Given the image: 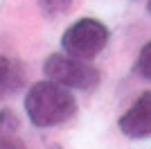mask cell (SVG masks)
<instances>
[{"mask_svg": "<svg viewBox=\"0 0 151 149\" xmlns=\"http://www.w3.org/2000/svg\"><path fill=\"white\" fill-rule=\"evenodd\" d=\"M25 86V70L16 59L0 56V102L12 97Z\"/></svg>", "mask_w": 151, "mask_h": 149, "instance_id": "5", "label": "cell"}, {"mask_svg": "<svg viewBox=\"0 0 151 149\" xmlns=\"http://www.w3.org/2000/svg\"><path fill=\"white\" fill-rule=\"evenodd\" d=\"M111 32L97 18H79L72 23L61 36V50L79 59H95L108 45Z\"/></svg>", "mask_w": 151, "mask_h": 149, "instance_id": "3", "label": "cell"}, {"mask_svg": "<svg viewBox=\"0 0 151 149\" xmlns=\"http://www.w3.org/2000/svg\"><path fill=\"white\" fill-rule=\"evenodd\" d=\"M133 70L142 77V79L151 81V41L149 43L142 45V50H140L138 59H135V66H133Z\"/></svg>", "mask_w": 151, "mask_h": 149, "instance_id": "8", "label": "cell"}, {"mask_svg": "<svg viewBox=\"0 0 151 149\" xmlns=\"http://www.w3.org/2000/svg\"><path fill=\"white\" fill-rule=\"evenodd\" d=\"M0 147H23L18 138V118L9 108L0 111Z\"/></svg>", "mask_w": 151, "mask_h": 149, "instance_id": "6", "label": "cell"}, {"mask_svg": "<svg viewBox=\"0 0 151 149\" xmlns=\"http://www.w3.org/2000/svg\"><path fill=\"white\" fill-rule=\"evenodd\" d=\"M25 113L38 129L61 127L77 113V99L68 86L59 81H38L25 95Z\"/></svg>", "mask_w": 151, "mask_h": 149, "instance_id": "1", "label": "cell"}, {"mask_svg": "<svg viewBox=\"0 0 151 149\" xmlns=\"http://www.w3.org/2000/svg\"><path fill=\"white\" fill-rule=\"evenodd\" d=\"M45 18H59L72 9V0H36Z\"/></svg>", "mask_w": 151, "mask_h": 149, "instance_id": "7", "label": "cell"}, {"mask_svg": "<svg viewBox=\"0 0 151 149\" xmlns=\"http://www.w3.org/2000/svg\"><path fill=\"white\" fill-rule=\"evenodd\" d=\"M43 72L47 79L59 81L63 86H68L70 90H95L101 81L99 70L93 63H88L86 59L72 56L68 52H54L45 59Z\"/></svg>", "mask_w": 151, "mask_h": 149, "instance_id": "2", "label": "cell"}, {"mask_svg": "<svg viewBox=\"0 0 151 149\" xmlns=\"http://www.w3.org/2000/svg\"><path fill=\"white\" fill-rule=\"evenodd\" d=\"M117 127L126 138H133V140L151 138V90L142 93L122 113Z\"/></svg>", "mask_w": 151, "mask_h": 149, "instance_id": "4", "label": "cell"}, {"mask_svg": "<svg viewBox=\"0 0 151 149\" xmlns=\"http://www.w3.org/2000/svg\"><path fill=\"white\" fill-rule=\"evenodd\" d=\"M147 9H149V14H151V0H147Z\"/></svg>", "mask_w": 151, "mask_h": 149, "instance_id": "9", "label": "cell"}]
</instances>
